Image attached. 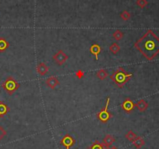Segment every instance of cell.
Wrapping results in <instances>:
<instances>
[{"label":"cell","mask_w":159,"mask_h":149,"mask_svg":"<svg viewBox=\"0 0 159 149\" xmlns=\"http://www.w3.org/2000/svg\"><path fill=\"white\" fill-rule=\"evenodd\" d=\"M134 47L147 59L152 60L159 53V37L151 30H148L135 43Z\"/></svg>","instance_id":"cell-1"},{"label":"cell","mask_w":159,"mask_h":149,"mask_svg":"<svg viewBox=\"0 0 159 149\" xmlns=\"http://www.w3.org/2000/svg\"><path fill=\"white\" fill-rule=\"evenodd\" d=\"M132 77L133 73H127L122 67H119L111 75L110 78L118 88H122Z\"/></svg>","instance_id":"cell-2"},{"label":"cell","mask_w":159,"mask_h":149,"mask_svg":"<svg viewBox=\"0 0 159 149\" xmlns=\"http://www.w3.org/2000/svg\"><path fill=\"white\" fill-rule=\"evenodd\" d=\"M2 87L10 95H12L19 88V84L12 77H9L2 83Z\"/></svg>","instance_id":"cell-3"},{"label":"cell","mask_w":159,"mask_h":149,"mask_svg":"<svg viewBox=\"0 0 159 149\" xmlns=\"http://www.w3.org/2000/svg\"><path fill=\"white\" fill-rule=\"evenodd\" d=\"M109 102H110V99L108 97L105 106L102 108V109L97 113V119L103 123H107V122L110 120L111 116H112L111 113L109 112V110H108V109H109Z\"/></svg>","instance_id":"cell-4"},{"label":"cell","mask_w":159,"mask_h":149,"mask_svg":"<svg viewBox=\"0 0 159 149\" xmlns=\"http://www.w3.org/2000/svg\"><path fill=\"white\" fill-rule=\"evenodd\" d=\"M69 56L62 50H58L55 55H53L52 59L55 62L57 65L62 66L67 61Z\"/></svg>","instance_id":"cell-5"},{"label":"cell","mask_w":159,"mask_h":149,"mask_svg":"<svg viewBox=\"0 0 159 149\" xmlns=\"http://www.w3.org/2000/svg\"><path fill=\"white\" fill-rule=\"evenodd\" d=\"M75 143H76L75 139L70 134L65 135L60 141V144L62 146H64L67 149H70L72 146L74 145Z\"/></svg>","instance_id":"cell-6"},{"label":"cell","mask_w":159,"mask_h":149,"mask_svg":"<svg viewBox=\"0 0 159 149\" xmlns=\"http://www.w3.org/2000/svg\"><path fill=\"white\" fill-rule=\"evenodd\" d=\"M122 108L126 112L130 113L134 109L135 105L133 102V101L130 99H127L122 104Z\"/></svg>","instance_id":"cell-7"},{"label":"cell","mask_w":159,"mask_h":149,"mask_svg":"<svg viewBox=\"0 0 159 149\" xmlns=\"http://www.w3.org/2000/svg\"><path fill=\"white\" fill-rule=\"evenodd\" d=\"M59 84H60L59 81L55 77H49L46 80V84H47V86L49 88H50L51 89L55 88L58 85H59Z\"/></svg>","instance_id":"cell-8"},{"label":"cell","mask_w":159,"mask_h":149,"mask_svg":"<svg viewBox=\"0 0 159 149\" xmlns=\"http://www.w3.org/2000/svg\"><path fill=\"white\" fill-rule=\"evenodd\" d=\"M49 67L45 63H39L37 66V72L39 75L45 76L49 72Z\"/></svg>","instance_id":"cell-9"},{"label":"cell","mask_w":159,"mask_h":149,"mask_svg":"<svg viewBox=\"0 0 159 149\" xmlns=\"http://www.w3.org/2000/svg\"><path fill=\"white\" fill-rule=\"evenodd\" d=\"M101 50L102 49H101V46H99L98 44L92 45L91 46V48H90V52H91V54H92V55H94L95 56V59L97 61L98 60V55L101 54Z\"/></svg>","instance_id":"cell-10"},{"label":"cell","mask_w":159,"mask_h":149,"mask_svg":"<svg viewBox=\"0 0 159 149\" xmlns=\"http://www.w3.org/2000/svg\"><path fill=\"white\" fill-rule=\"evenodd\" d=\"M115 141V139L112 135L107 134L105 137L104 139H103L102 144L106 149H109V147H110V146L112 145Z\"/></svg>","instance_id":"cell-11"},{"label":"cell","mask_w":159,"mask_h":149,"mask_svg":"<svg viewBox=\"0 0 159 149\" xmlns=\"http://www.w3.org/2000/svg\"><path fill=\"white\" fill-rule=\"evenodd\" d=\"M135 106H136V107L137 108V109H139V111H140V112H144V111L148 109V103L146 102V101L144 100V99H141V100H140L136 104Z\"/></svg>","instance_id":"cell-12"},{"label":"cell","mask_w":159,"mask_h":149,"mask_svg":"<svg viewBox=\"0 0 159 149\" xmlns=\"http://www.w3.org/2000/svg\"><path fill=\"white\" fill-rule=\"evenodd\" d=\"M10 112V108L3 102H0V119Z\"/></svg>","instance_id":"cell-13"},{"label":"cell","mask_w":159,"mask_h":149,"mask_svg":"<svg viewBox=\"0 0 159 149\" xmlns=\"http://www.w3.org/2000/svg\"><path fill=\"white\" fill-rule=\"evenodd\" d=\"M133 144L134 147L137 149H140L145 144V141L141 137H136V139L133 141Z\"/></svg>","instance_id":"cell-14"},{"label":"cell","mask_w":159,"mask_h":149,"mask_svg":"<svg viewBox=\"0 0 159 149\" xmlns=\"http://www.w3.org/2000/svg\"><path fill=\"white\" fill-rule=\"evenodd\" d=\"M10 46L9 42L4 37H0V52H3Z\"/></svg>","instance_id":"cell-15"},{"label":"cell","mask_w":159,"mask_h":149,"mask_svg":"<svg viewBox=\"0 0 159 149\" xmlns=\"http://www.w3.org/2000/svg\"><path fill=\"white\" fill-rule=\"evenodd\" d=\"M96 75H97V77L98 78V79L103 81V80L106 79V78L108 77L109 73H108L107 70H105V69H101V70H99L97 72Z\"/></svg>","instance_id":"cell-16"},{"label":"cell","mask_w":159,"mask_h":149,"mask_svg":"<svg viewBox=\"0 0 159 149\" xmlns=\"http://www.w3.org/2000/svg\"><path fill=\"white\" fill-rule=\"evenodd\" d=\"M109 51H110L112 54L115 55V54H117L119 51H120V46H118L116 42H114V43H112V44L111 45L110 47H109Z\"/></svg>","instance_id":"cell-17"},{"label":"cell","mask_w":159,"mask_h":149,"mask_svg":"<svg viewBox=\"0 0 159 149\" xmlns=\"http://www.w3.org/2000/svg\"><path fill=\"white\" fill-rule=\"evenodd\" d=\"M124 34L120 31V30H116L115 31H114V33L112 34V37L115 39V41H120L121 39L123 37Z\"/></svg>","instance_id":"cell-18"},{"label":"cell","mask_w":159,"mask_h":149,"mask_svg":"<svg viewBox=\"0 0 159 149\" xmlns=\"http://www.w3.org/2000/svg\"><path fill=\"white\" fill-rule=\"evenodd\" d=\"M136 135L134 133H133V131H132V130H130V131H128L127 133V134L125 135V138H127V140H128V141H131V142H133V141H134L135 139H136Z\"/></svg>","instance_id":"cell-19"},{"label":"cell","mask_w":159,"mask_h":149,"mask_svg":"<svg viewBox=\"0 0 159 149\" xmlns=\"http://www.w3.org/2000/svg\"><path fill=\"white\" fill-rule=\"evenodd\" d=\"M105 146L103 145L102 143H100L98 141H95L94 143H93L91 144V146L90 147V149H105Z\"/></svg>","instance_id":"cell-20"},{"label":"cell","mask_w":159,"mask_h":149,"mask_svg":"<svg viewBox=\"0 0 159 149\" xmlns=\"http://www.w3.org/2000/svg\"><path fill=\"white\" fill-rule=\"evenodd\" d=\"M120 17L121 19L123 20H130V18L131 17V14H130V12L127 11V10H123V11L120 13Z\"/></svg>","instance_id":"cell-21"},{"label":"cell","mask_w":159,"mask_h":149,"mask_svg":"<svg viewBox=\"0 0 159 149\" xmlns=\"http://www.w3.org/2000/svg\"><path fill=\"white\" fill-rule=\"evenodd\" d=\"M136 5L140 8H144L145 7H147L148 4V0H136Z\"/></svg>","instance_id":"cell-22"},{"label":"cell","mask_w":159,"mask_h":149,"mask_svg":"<svg viewBox=\"0 0 159 149\" xmlns=\"http://www.w3.org/2000/svg\"><path fill=\"white\" fill-rule=\"evenodd\" d=\"M75 75H76V77L78 79H81V78H83L84 77V72L82 70H78L76 72V73H75Z\"/></svg>","instance_id":"cell-23"},{"label":"cell","mask_w":159,"mask_h":149,"mask_svg":"<svg viewBox=\"0 0 159 149\" xmlns=\"http://www.w3.org/2000/svg\"><path fill=\"white\" fill-rule=\"evenodd\" d=\"M6 135V131L2 128V126H0V141L3 139Z\"/></svg>","instance_id":"cell-24"},{"label":"cell","mask_w":159,"mask_h":149,"mask_svg":"<svg viewBox=\"0 0 159 149\" xmlns=\"http://www.w3.org/2000/svg\"><path fill=\"white\" fill-rule=\"evenodd\" d=\"M110 149H118V148H116V147H112V148H110Z\"/></svg>","instance_id":"cell-25"}]
</instances>
